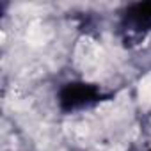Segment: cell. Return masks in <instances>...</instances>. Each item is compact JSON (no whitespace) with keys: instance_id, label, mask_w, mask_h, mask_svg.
I'll return each instance as SVG.
<instances>
[{"instance_id":"cell-1","label":"cell","mask_w":151,"mask_h":151,"mask_svg":"<svg viewBox=\"0 0 151 151\" xmlns=\"http://www.w3.org/2000/svg\"><path fill=\"white\" fill-rule=\"evenodd\" d=\"M46 34H45V29L43 27H37V25H34L30 30H29V34H27V39H29V43H32V45H43L45 41H46Z\"/></svg>"}]
</instances>
